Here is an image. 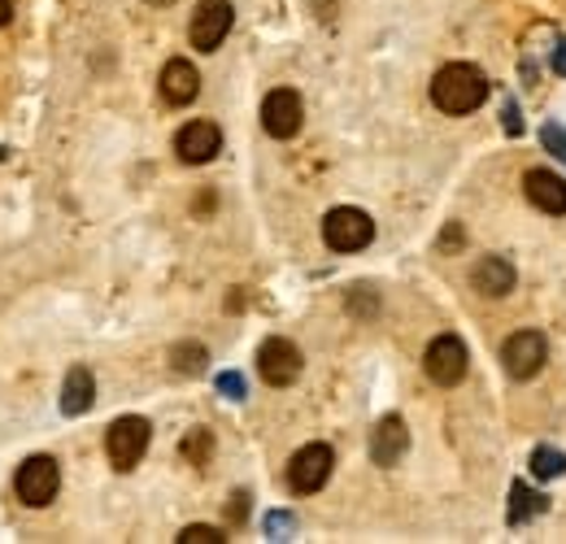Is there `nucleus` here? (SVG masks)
Masks as SVG:
<instances>
[{
    "label": "nucleus",
    "mask_w": 566,
    "mask_h": 544,
    "mask_svg": "<svg viewBox=\"0 0 566 544\" xmlns=\"http://www.w3.org/2000/svg\"><path fill=\"white\" fill-rule=\"evenodd\" d=\"M227 536L218 532V527H206V523H197V527H184L179 532V544H222Z\"/></svg>",
    "instance_id": "22"
},
{
    "label": "nucleus",
    "mask_w": 566,
    "mask_h": 544,
    "mask_svg": "<svg viewBox=\"0 0 566 544\" xmlns=\"http://www.w3.org/2000/svg\"><path fill=\"white\" fill-rule=\"evenodd\" d=\"M541 144H545L558 161H566V127L563 123H545V127H541Z\"/></svg>",
    "instance_id": "21"
},
{
    "label": "nucleus",
    "mask_w": 566,
    "mask_h": 544,
    "mask_svg": "<svg viewBox=\"0 0 566 544\" xmlns=\"http://www.w3.org/2000/svg\"><path fill=\"white\" fill-rule=\"evenodd\" d=\"M218 393H227L231 401H240V397H244V379H240L235 370H227V375H218Z\"/></svg>",
    "instance_id": "24"
},
{
    "label": "nucleus",
    "mask_w": 566,
    "mask_h": 544,
    "mask_svg": "<svg viewBox=\"0 0 566 544\" xmlns=\"http://www.w3.org/2000/svg\"><path fill=\"white\" fill-rule=\"evenodd\" d=\"M92 401H96V379H92L87 366H74L71 375H66V384H62V414L78 418V414L92 409Z\"/></svg>",
    "instance_id": "16"
},
{
    "label": "nucleus",
    "mask_w": 566,
    "mask_h": 544,
    "mask_svg": "<svg viewBox=\"0 0 566 544\" xmlns=\"http://www.w3.org/2000/svg\"><path fill=\"white\" fill-rule=\"evenodd\" d=\"M532 475L536 479H563L566 475V453L554 449V444H541L532 453Z\"/></svg>",
    "instance_id": "18"
},
{
    "label": "nucleus",
    "mask_w": 566,
    "mask_h": 544,
    "mask_svg": "<svg viewBox=\"0 0 566 544\" xmlns=\"http://www.w3.org/2000/svg\"><path fill=\"white\" fill-rule=\"evenodd\" d=\"M489 101V79L484 70L471 66V62H449V66L436 70L431 79V105L449 118H462V114H475L480 105Z\"/></svg>",
    "instance_id": "1"
},
{
    "label": "nucleus",
    "mask_w": 566,
    "mask_h": 544,
    "mask_svg": "<svg viewBox=\"0 0 566 544\" xmlns=\"http://www.w3.org/2000/svg\"><path fill=\"white\" fill-rule=\"evenodd\" d=\"M554 70H558V74H566V40L554 49Z\"/></svg>",
    "instance_id": "26"
},
{
    "label": "nucleus",
    "mask_w": 566,
    "mask_h": 544,
    "mask_svg": "<svg viewBox=\"0 0 566 544\" xmlns=\"http://www.w3.org/2000/svg\"><path fill=\"white\" fill-rule=\"evenodd\" d=\"M231 18H235L231 0H201V4H197V13H192V27H188V40H192V49H201V53H213V49L227 40V31H231Z\"/></svg>",
    "instance_id": "8"
},
{
    "label": "nucleus",
    "mask_w": 566,
    "mask_h": 544,
    "mask_svg": "<svg viewBox=\"0 0 566 544\" xmlns=\"http://www.w3.org/2000/svg\"><path fill=\"white\" fill-rule=\"evenodd\" d=\"M406 449H410L406 422H401L397 414L379 418V427L370 431V462H375V467H397V462L406 458Z\"/></svg>",
    "instance_id": "12"
},
{
    "label": "nucleus",
    "mask_w": 566,
    "mask_h": 544,
    "mask_svg": "<svg viewBox=\"0 0 566 544\" xmlns=\"http://www.w3.org/2000/svg\"><path fill=\"white\" fill-rule=\"evenodd\" d=\"M218 148H222V132H218V123H206V118L188 123V127L175 136V153H179V161H188V166L213 161Z\"/></svg>",
    "instance_id": "11"
},
{
    "label": "nucleus",
    "mask_w": 566,
    "mask_h": 544,
    "mask_svg": "<svg viewBox=\"0 0 566 544\" xmlns=\"http://www.w3.org/2000/svg\"><path fill=\"white\" fill-rule=\"evenodd\" d=\"M332 467H336V453H332L327 444H305V449L287 462V488L301 492V496H310V492H318V488L332 479Z\"/></svg>",
    "instance_id": "7"
},
{
    "label": "nucleus",
    "mask_w": 566,
    "mask_h": 544,
    "mask_svg": "<svg viewBox=\"0 0 566 544\" xmlns=\"http://www.w3.org/2000/svg\"><path fill=\"white\" fill-rule=\"evenodd\" d=\"M292 527H296V519H287V514H271V519H266V536H271V541H287Z\"/></svg>",
    "instance_id": "23"
},
{
    "label": "nucleus",
    "mask_w": 566,
    "mask_h": 544,
    "mask_svg": "<svg viewBox=\"0 0 566 544\" xmlns=\"http://www.w3.org/2000/svg\"><path fill=\"white\" fill-rule=\"evenodd\" d=\"M301 118H305V105H301V96L292 87L266 92V101H262V127H266V136L292 139L301 132Z\"/></svg>",
    "instance_id": "9"
},
{
    "label": "nucleus",
    "mask_w": 566,
    "mask_h": 544,
    "mask_svg": "<svg viewBox=\"0 0 566 544\" xmlns=\"http://www.w3.org/2000/svg\"><path fill=\"white\" fill-rule=\"evenodd\" d=\"M197 92H201V74H197L192 62L175 57V62L161 66V96H166L170 105H192Z\"/></svg>",
    "instance_id": "14"
},
{
    "label": "nucleus",
    "mask_w": 566,
    "mask_h": 544,
    "mask_svg": "<svg viewBox=\"0 0 566 544\" xmlns=\"http://www.w3.org/2000/svg\"><path fill=\"white\" fill-rule=\"evenodd\" d=\"M258 375L271 384V388H287L301 379V348L292 341H266L258 348Z\"/></svg>",
    "instance_id": "10"
},
{
    "label": "nucleus",
    "mask_w": 566,
    "mask_h": 544,
    "mask_svg": "<svg viewBox=\"0 0 566 544\" xmlns=\"http://www.w3.org/2000/svg\"><path fill=\"white\" fill-rule=\"evenodd\" d=\"M144 449H148V422H144L140 414L118 418V422L109 427V436H105V453H109V462H114L118 471H132L144 458Z\"/></svg>",
    "instance_id": "6"
},
{
    "label": "nucleus",
    "mask_w": 566,
    "mask_h": 544,
    "mask_svg": "<svg viewBox=\"0 0 566 544\" xmlns=\"http://www.w3.org/2000/svg\"><path fill=\"white\" fill-rule=\"evenodd\" d=\"M179 449H184V458H188V462L206 467V462H210V449H213L210 431H206V427H192V431L184 436V444H179Z\"/></svg>",
    "instance_id": "20"
},
{
    "label": "nucleus",
    "mask_w": 566,
    "mask_h": 544,
    "mask_svg": "<svg viewBox=\"0 0 566 544\" xmlns=\"http://www.w3.org/2000/svg\"><path fill=\"white\" fill-rule=\"evenodd\" d=\"M471 279H475V287H480L484 296L496 301V296H510V292H514V279H518V274H514V266H510L505 258H480Z\"/></svg>",
    "instance_id": "15"
},
{
    "label": "nucleus",
    "mask_w": 566,
    "mask_h": 544,
    "mask_svg": "<svg viewBox=\"0 0 566 544\" xmlns=\"http://www.w3.org/2000/svg\"><path fill=\"white\" fill-rule=\"evenodd\" d=\"M545 362H549V344H545L541 332H514L510 341L501 344V366H505V375L518 379V384L536 379V375L545 370Z\"/></svg>",
    "instance_id": "4"
},
{
    "label": "nucleus",
    "mask_w": 566,
    "mask_h": 544,
    "mask_svg": "<svg viewBox=\"0 0 566 544\" xmlns=\"http://www.w3.org/2000/svg\"><path fill=\"white\" fill-rule=\"evenodd\" d=\"M170 362H175V370H179V375H201V370H206V362H210V353H206L201 344H175Z\"/></svg>",
    "instance_id": "19"
},
{
    "label": "nucleus",
    "mask_w": 566,
    "mask_h": 544,
    "mask_svg": "<svg viewBox=\"0 0 566 544\" xmlns=\"http://www.w3.org/2000/svg\"><path fill=\"white\" fill-rule=\"evenodd\" d=\"M523 192L541 213H566V179H558L554 170H527L523 175Z\"/></svg>",
    "instance_id": "13"
},
{
    "label": "nucleus",
    "mask_w": 566,
    "mask_h": 544,
    "mask_svg": "<svg viewBox=\"0 0 566 544\" xmlns=\"http://www.w3.org/2000/svg\"><path fill=\"white\" fill-rule=\"evenodd\" d=\"M545 505H549V501H545L541 492H532L527 483H514V488H510V510H505V519H510V527H518V523L545 514Z\"/></svg>",
    "instance_id": "17"
},
{
    "label": "nucleus",
    "mask_w": 566,
    "mask_h": 544,
    "mask_svg": "<svg viewBox=\"0 0 566 544\" xmlns=\"http://www.w3.org/2000/svg\"><path fill=\"white\" fill-rule=\"evenodd\" d=\"M505 132H510V136H523V118H518L514 105H505Z\"/></svg>",
    "instance_id": "25"
},
{
    "label": "nucleus",
    "mask_w": 566,
    "mask_h": 544,
    "mask_svg": "<svg viewBox=\"0 0 566 544\" xmlns=\"http://www.w3.org/2000/svg\"><path fill=\"white\" fill-rule=\"evenodd\" d=\"M9 13H13V9H9V0H0V27L9 22Z\"/></svg>",
    "instance_id": "28"
},
{
    "label": "nucleus",
    "mask_w": 566,
    "mask_h": 544,
    "mask_svg": "<svg viewBox=\"0 0 566 544\" xmlns=\"http://www.w3.org/2000/svg\"><path fill=\"white\" fill-rule=\"evenodd\" d=\"M467 366H471L467 344L458 341L453 332H444V336H436V341L427 344L423 370H427V379H431V384L453 388V384H462V379H467Z\"/></svg>",
    "instance_id": "5"
},
{
    "label": "nucleus",
    "mask_w": 566,
    "mask_h": 544,
    "mask_svg": "<svg viewBox=\"0 0 566 544\" xmlns=\"http://www.w3.org/2000/svg\"><path fill=\"white\" fill-rule=\"evenodd\" d=\"M244 501H249V496H244V492H235V505H231V519H235V523L244 519Z\"/></svg>",
    "instance_id": "27"
},
{
    "label": "nucleus",
    "mask_w": 566,
    "mask_h": 544,
    "mask_svg": "<svg viewBox=\"0 0 566 544\" xmlns=\"http://www.w3.org/2000/svg\"><path fill=\"white\" fill-rule=\"evenodd\" d=\"M323 240L336 253H357V249H366L375 240V222H370V213H361L354 205H340V209H332L323 218Z\"/></svg>",
    "instance_id": "3"
},
{
    "label": "nucleus",
    "mask_w": 566,
    "mask_h": 544,
    "mask_svg": "<svg viewBox=\"0 0 566 544\" xmlns=\"http://www.w3.org/2000/svg\"><path fill=\"white\" fill-rule=\"evenodd\" d=\"M13 488H18V501H22V505L44 510V505L57 496V488H62V467H57L49 453H35V458H27V462L18 467Z\"/></svg>",
    "instance_id": "2"
}]
</instances>
